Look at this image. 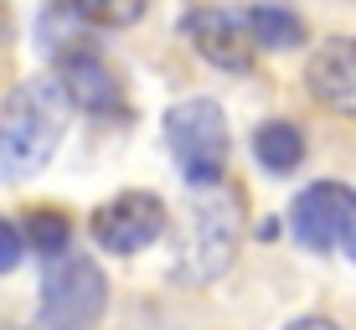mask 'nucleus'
Returning a JSON list of instances; mask_svg holds the SVG:
<instances>
[{
    "instance_id": "f3484780",
    "label": "nucleus",
    "mask_w": 356,
    "mask_h": 330,
    "mask_svg": "<svg viewBox=\"0 0 356 330\" xmlns=\"http://www.w3.org/2000/svg\"><path fill=\"white\" fill-rule=\"evenodd\" d=\"M346 253H351V258H356V232H351V242H346Z\"/></svg>"
},
{
    "instance_id": "1a4fd4ad",
    "label": "nucleus",
    "mask_w": 356,
    "mask_h": 330,
    "mask_svg": "<svg viewBox=\"0 0 356 330\" xmlns=\"http://www.w3.org/2000/svg\"><path fill=\"white\" fill-rule=\"evenodd\" d=\"M181 31L191 36V47L207 57L212 67H227V72H248L253 67V36L243 26L238 16H227V10H191V16H181Z\"/></svg>"
},
{
    "instance_id": "f03ea898",
    "label": "nucleus",
    "mask_w": 356,
    "mask_h": 330,
    "mask_svg": "<svg viewBox=\"0 0 356 330\" xmlns=\"http://www.w3.org/2000/svg\"><path fill=\"white\" fill-rule=\"evenodd\" d=\"M238 238H243V201H238V191H232L227 181L196 186L191 217H186V242H181V248H186L181 253V274L196 279V284L217 279L232 263V253H238Z\"/></svg>"
},
{
    "instance_id": "2eb2a0df",
    "label": "nucleus",
    "mask_w": 356,
    "mask_h": 330,
    "mask_svg": "<svg viewBox=\"0 0 356 330\" xmlns=\"http://www.w3.org/2000/svg\"><path fill=\"white\" fill-rule=\"evenodd\" d=\"M284 330H341L336 320H321V315H305V320H294V325H284Z\"/></svg>"
},
{
    "instance_id": "ddd939ff",
    "label": "nucleus",
    "mask_w": 356,
    "mask_h": 330,
    "mask_svg": "<svg viewBox=\"0 0 356 330\" xmlns=\"http://www.w3.org/2000/svg\"><path fill=\"white\" fill-rule=\"evenodd\" d=\"M67 238H72V227H67L63 212H31V217H26V242L42 253V258H63V253H67Z\"/></svg>"
},
{
    "instance_id": "6e6552de",
    "label": "nucleus",
    "mask_w": 356,
    "mask_h": 330,
    "mask_svg": "<svg viewBox=\"0 0 356 330\" xmlns=\"http://www.w3.org/2000/svg\"><path fill=\"white\" fill-rule=\"evenodd\" d=\"M57 83L72 99V108H88V114H114L124 104V83H119L114 63H104L88 47H72L57 57Z\"/></svg>"
},
{
    "instance_id": "4468645a",
    "label": "nucleus",
    "mask_w": 356,
    "mask_h": 330,
    "mask_svg": "<svg viewBox=\"0 0 356 330\" xmlns=\"http://www.w3.org/2000/svg\"><path fill=\"white\" fill-rule=\"evenodd\" d=\"M26 227H16V222H6L0 217V274H10V268H21V258H26Z\"/></svg>"
},
{
    "instance_id": "20e7f679",
    "label": "nucleus",
    "mask_w": 356,
    "mask_h": 330,
    "mask_svg": "<svg viewBox=\"0 0 356 330\" xmlns=\"http://www.w3.org/2000/svg\"><path fill=\"white\" fill-rule=\"evenodd\" d=\"M104 310H108V279L93 258H83V253L47 258L36 330H93L104 320Z\"/></svg>"
},
{
    "instance_id": "f8f14e48",
    "label": "nucleus",
    "mask_w": 356,
    "mask_h": 330,
    "mask_svg": "<svg viewBox=\"0 0 356 330\" xmlns=\"http://www.w3.org/2000/svg\"><path fill=\"white\" fill-rule=\"evenodd\" d=\"M57 6L72 10L78 21H88V26H134L150 0H57Z\"/></svg>"
},
{
    "instance_id": "9d476101",
    "label": "nucleus",
    "mask_w": 356,
    "mask_h": 330,
    "mask_svg": "<svg viewBox=\"0 0 356 330\" xmlns=\"http://www.w3.org/2000/svg\"><path fill=\"white\" fill-rule=\"evenodd\" d=\"M253 155H259L264 170L289 176V170L305 160V134L294 129L289 119H268V124H259V134H253Z\"/></svg>"
},
{
    "instance_id": "9b49d317",
    "label": "nucleus",
    "mask_w": 356,
    "mask_h": 330,
    "mask_svg": "<svg viewBox=\"0 0 356 330\" xmlns=\"http://www.w3.org/2000/svg\"><path fill=\"white\" fill-rule=\"evenodd\" d=\"M243 26H248L253 47H279V52H284V47L305 42V21L284 6H253L248 16H243Z\"/></svg>"
},
{
    "instance_id": "f257e3e1",
    "label": "nucleus",
    "mask_w": 356,
    "mask_h": 330,
    "mask_svg": "<svg viewBox=\"0 0 356 330\" xmlns=\"http://www.w3.org/2000/svg\"><path fill=\"white\" fill-rule=\"evenodd\" d=\"M67 93L57 78H31L0 104V181L21 186L57 155L67 134Z\"/></svg>"
},
{
    "instance_id": "a211bd4d",
    "label": "nucleus",
    "mask_w": 356,
    "mask_h": 330,
    "mask_svg": "<svg viewBox=\"0 0 356 330\" xmlns=\"http://www.w3.org/2000/svg\"><path fill=\"white\" fill-rule=\"evenodd\" d=\"M0 330H16V325H6V320H0Z\"/></svg>"
},
{
    "instance_id": "39448f33",
    "label": "nucleus",
    "mask_w": 356,
    "mask_h": 330,
    "mask_svg": "<svg viewBox=\"0 0 356 330\" xmlns=\"http://www.w3.org/2000/svg\"><path fill=\"white\" fill-rule=\"evenodd\" d=\"M289 232L315 253L346 248L356 232V191L341 186V181H315L305 186L289 206Z\"/></svg>"
},
{
    "instance_id": "423d86ee",
    "label": "nucleus",
    "mask_w": 356,
    "mask_h": 330,
    "mask_svg": "<svg viewBox=\"0 0 356 330\" xmlns=\"http://www.w3.org/2000/svg\"><path fill=\"white\" fill-rule=\"evenodd\" d=\"M165 232V201L155 191H119L93 212V242L108 253H140Z\"/></svg>"
},
{
    "instance_id": "7ed1b4c3",
    "label": "nucleus",
    "mask_w": 356,
    "mask_h": 330,
    "mask_svg": "<svg viewBox=\"0 0 356 330\" xmlns=\"http://www.w3.org/2000/svg\"><path fill=\"white\" fill-rule=\"evenodd\" d=\"M165 145L176 155L181 181L191 186H217L227 181V150H232V134H227V114L217 99H186L165 114Z\"/></svg>"
},
{
    "instance_id": "dca6fc26",
    "label": "nucleus",
    "mask_w": 356,
    "mask_h": 330,
    "mask_svg": "<svg viewBox=\"0 0 356 330\" xmlns=\"http://www.w3.org/2000/svg\"><path fill=\"white\" fill-rule=\"evenodd\" d=\"M10 31V16H6V0H0V36Z\"/></svg>"
},
{
    "instance_id": "0eeeda50",
    "label": "nucleus",
    "mask_w": 356,
    "mask_h": 330,
    "mask_svg": "<svg viewBox=\"0 0 356 330\" xmlns=\"http://www.w3.org/2000/svg\"><path fill=\"white\" fill-rule=\"evenodd\" d=\"M305 88L330 114L356 119V36H325L305 63Z\"/></svg>"
}]
</instances>
